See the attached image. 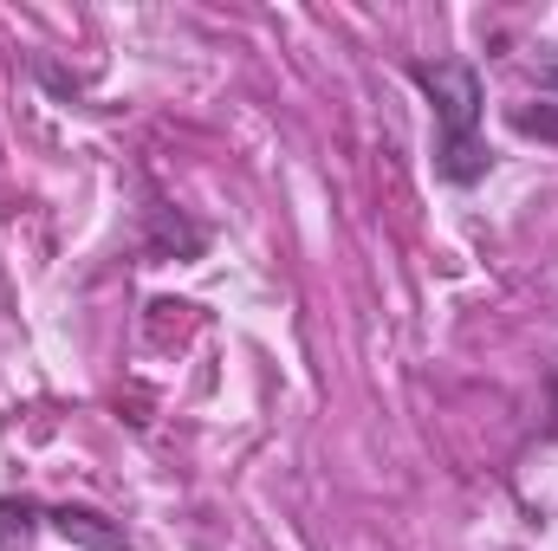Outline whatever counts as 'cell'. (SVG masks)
<instances>
[{
    "label": "cell",
    "instance_id": "6da1fadb",
    "mask_svg": "<svg viewBox=\"0 0 558 551\" xmlns=\"http://www.w3.org/2000/svg\"><path fill=\"white\" fill-rule=\"evenodd\" d=\"M410 78H416V91L428 98V118H435V182H448V188L487 182L494 149L481 137V118H487L481 65L474 59H416Z\"/></svg>",
    "mask_w": 558,
    "mask_h": 551
},
{
    "label": "cell",
    "instance_id": "7a4b0ae2",
    "mask_svg": "<svg viewBox=\"0 0 558 551\" xmlns=\"http://www.w3.org/2000/svg\"><path fill=\"white\" fill-rule=\"evenodd\" d=\"M39 519H46L59 539H72V546H85V551H131L124 519H111V513H98V506H72V500H59V506H46Z\"/></svg>",
    "mask_w": 558,
    "mask_h": 551
},
{
    "label": "cell",
    "instance_id": "3957f363",
    "mask_svg": "<svg viewBox=\"0 0 558 551\" xmlns=\"http://www.w3.org/2000/svg\"><path fill=\"white\" fill-rule=\"evenodd\" d=\"M202 247H208V234H202V228H189V221H182V215H169L162 201L149 208V254H175V260H195Z\"/></svg>",
    "mask_w": 558,
    "mask_h": 551
},
{
    "label": "cell",
    "instance_id": "277c9868",
    "mask_svg": "<svg viewBox=\"0 0 558 551\" xmlns=\"http://www.w3.org/2000/svg\"><path fill=\"white\" fill-rule=\"evenodd\" d=\"M39 513H46L39 500H13V493H0V551H26L33 546V532L46 526Z\"/></svg>",
    "mask_w": 558,
    "mask_h": 551
},
{
    "label": "cell",
    "instance_id": "5b68a950",
    "mask_svg": "<svg viewBox=\"0 0 558 551\" xmlns=\"http://www.w3.org/2000/svg\"><path fill=\"white\" fill-rule=\"evenodd\" d=\"M507 124L520 131V137H539V143H553L558 149V105L546 98V105H513L507 111Z\"/></svg>",
    "mask_w": 558,
    "mask_h": 551
},
{
    "label": "cell",
    "instance_id": "8992f818",
    "mask_svg": "<svg viewBox=\"0 0 558 551\" xmlns=\"http://www.w3.org/2000/svg\"><path fill=\"white\" fill-rule=\"evenodd\" d=\"M526 72H533V85H539V91L558 105V46H539V52L526 59Z\"/></svg>",
    "mask_w": 558,
    "mask_h": 551
}]
</instances>
